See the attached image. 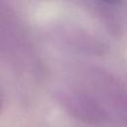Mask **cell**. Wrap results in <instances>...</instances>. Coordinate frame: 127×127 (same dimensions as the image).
Segmentation results:
<instances>
[{"label": "cell", "instance_id": "cell-1", "mask_svg": "<svg viewBox=\"0 0 127 127\" xmlns=\"http://www.w3.org/2000/svg\"><path fill=\"white\" fill-rule=\"evenodd\" d=\"M104 1H106V2H108V3H116V2H118L119 0H104Z\"/></svg>", "mask_w": 127, "mask_h": 127}]
</instances>
